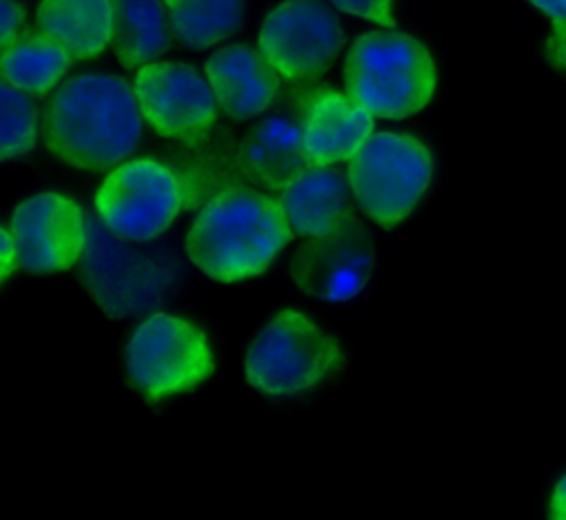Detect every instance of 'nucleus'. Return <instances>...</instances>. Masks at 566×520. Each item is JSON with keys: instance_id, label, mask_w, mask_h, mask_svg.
Instances as JSON below:
<instances>
[{"instance_id": "obj_1", "label": "nucleus", "mask_w": 566, "mask_h": 520, "mask_svg": "<svg viewBox=\"0 0 566 520\" xmlns=\"http://www.w3.org/2000/svg\"><path fill=\"white\" fill-rule=\"evenodd\" d=\"M139 102L126 80L80 73L66 80L44 108L42 133L51 153L84 170L124 162L142 133Z\"/></svg>"}, {"instance_id": "obj_2", "label": "nucleus", "mask_w": 566, "mask_h": 520, "mask_svg": "<svg viewBox=\"0 0 566 520\" xmlns=\"http://www.w3.org/2000/svg\"><path fill=\"white\" fill-rule=\"evenodd\" d=\"M294 230L279 199L234 186L214 195L188 232V257L208 277L230 283L265 272Z\"/></svg>"}, {"instance_id": "obj_3", "label": "nucleus", "mask_w": 566, "mask_h": 520, "mask_svg": "<svg viewBox=\"0 0 566 520\" xmlns=\"http://www.w3.org/2000/svg\"><path fill=\"white\" fill-rule=\"evenodd\" d=\"M345 89L374 117L402 119L429 104L436 66L416 38L400 31H371L349 46Z\"/></svg>"}, {"instance_id": "obj_4", "label": "nucleus", "mask_w": 566, "mask_h": 520, "mask_svg": "<svg viewBox=\"0 0 566 520\" xmlns=\"http://www.w3.org/2000/svg\"><path fill=\"white\" fill-rule=\"evenodd\" d=\"M347 177L365 215L382 228H394L416 208L431 179V153L398 133L371 135L349 159Z\"/></svg>"}, {"instance_id": "obj_5", "label": "nucleus", "mask_w": 566, "mask_h": 520, "mask_svg": "<svg viewBox=\"0 0 566 520\" xmlns=\"http://www.w3.org/2000/svg\"><path fill=\"white\" fill-rule=\"evenodd\" d=\"M338 365L340 347L336 339L296 310H281L245 354L250 385L272 396L305 392Z\"/></svg>"}, {"instance_id": "obj_6", "label": "nucleus", "mask_w": 566, "mask_h": 520, "mask_svg": "<svg viewBox=\"0 0 566 520\" xmlns=\"http://www.w3.org/2000/svg\"><path fill=\"white\" fill-rule=\"evenodd\" d=\"M126 370L130 383L148 398H166L203 383L214 361L206 334L195 323L155 314L130 336Z\"/></svg>"}, {"instance_id": "obj_7", "label": "nucleus", "mask_w": 566, "mask_h": 520, "mask_svg": "<svg viewBox=\"0 0 566 520\" xmlns=\"http://www.w3.org/2000/svg\"><path fill=\"white\" fill-rule=\"evenodd\" d=\"M181 184L159 162L135 159L117 166L95 195L97 212L126 241L159 237L181 210Z\"/></svg>"}, {"instance_id": "obj_8", "label": "nucleus", "mask_w": 566, "mask_h": 520, "mask_svg": "<svg viewBox=\"0 0 566 520\" xmlns=\"http://www.w3.org/2000/svg\"><path fill=\"white\" fill-rule=\"evenodd\" d=\"M340 46V22L318 0H285L265 18L259 35V51L290 84H314Z\"/></svg>"}, {"instance_id": "obj_9", "label": "nucleus", "mask_w": 566, "mask_h": 520, "mask_svg": "<svg viewBox=\"0 0 566 520\" xmlns=\"http://www.w3.org/2000/svg\"><path fill=\"white\" fill-rule=\"evenodd\" d=\"M314 84H292L279 93L245 135L239 148V166L254 181L272 190H283L312 164L305 128L307 113L314 97Z\"/></svg>"}, {"instance_id": "obj_10", "label": "nucleus", "mask_w": 566, "mask_h": 520, "mask_svg": "<svg viewBox=\"0 0 566 520\" xmlns=\"http://www.w3.org/2000/svg\"><path fill=\"white\" fill-rule=\"evenodd\" d=\"M135 95L144 119L161 137L201 144L214 126L212 86L188 64H144L135 75Z\"/></svg>"}, {"instance_id": "obj_11", "label": "nucleus", "mask_w": 566, "mask_h": 520, "mask_svg": "<svg viewBox=\"0 0 566 520\" xmlns=\"http://www.w3.org/2000/svg\"><path fill=\"white\" fill-rule=\"evenodd\" d=\"M371 268V235L356 219L310 237L290 263L296 285L323 301H347L356 297L367 283Z\"/></svg>"}, {"instance_id": "obj_12", "label": "nucleus", "mask_w": 566, "mask_h": 520, "mask_svg": "<svg viewBox=\"0 0 566 520\" xmlns=\"http://www.w3.org/2000/svg\"><path fill=\"white\" fill-rule=\"evenodd\" d=\"M9 230L18 266L35 274L69 270L80 259L86 239L82 208L57 193H40L22 201Z\"/></svg>"}, {"instance_id": "obj_13", "label": "nucleus", "mask_w": 566, "mask_h": 520, "mask_svg": "<svg viewBox=\"0 0 566 520\" xmlns=\"http://www.w3.org/2000/svg\"><path fill=\"white\" fill-rule=\"evenodd\" d=\"M206 77L217 106L234 119L265 113L281 93V73L261 51L232 44L206 62Z\"/></svg>"}, {"instance_id": "obj_14", "label": "nucleus", "mask_w": 566, "mask_h": 520, "mask_svg": "<svg viewBox=\"0 0 566 520\" xmlns=\"http://www.w3.org/2000/svg\"><path fill=\"white\" fill-rule=\"evenodd\" d=\"M349 177L329 164H314L281 193V206L292 230L301 237L329 232L352 219Z\"/></svg>"}, {"instance_id": "obj_15", "label": "nucleus", "mask_w": 566, "mask_h": 520, "mask_svg": "<svg viewBox=\"0 0 566 520\" xmlns=\"http://www.w3.org/2000/svg\"><path fill=\"white\" fill-rule=\"evenodd\" d=\"M374 131V115L349 95L329 86H316L305 128L312 164H336L349 159Z\"/></svg>"}, {"instance_id": "obj_16", "label": "nucleus", "mask_w": 566, "mask_h": 520, "mask_svg": "<svg viewBox=\"0 0 566 520\" xmlns=\"http://www.w3.org/2000/svg\"><path fill=\"white\" fill-rule=\"evenodd\" d=\"M38 24L73 60H88L111 42L113 0H42Z\"/></svg>"}, {"instance_id": "obj_17", "label": "nucleus", "mask_w": 566, "mask_h": 520, "mask_svg": "<svg viewBox=\"0 0 566 520\" xmlns=\"http://www.w3.org/2000/svg\"><path fill=\"white\" fill-rule=\"evenodd\" d=\"M111 46L126 69L144 66L170 46V20L164 0H113Z\"/></svg>"}, {"instance_id": "obj_18", "label": "nucleus", "mask_w": 566, "mask_h": 520, "mask_svg": "<svg viewBox=\"0 0 566 520\" xmlns=\"http://www.w3.org/2000/svg\"><path fill=\"white\" fill-rule=\"evenodd\" d=\"M73 58L42 31H24L2 49V77L24 93L42 95L64 75Z\"/></svg>"}, {"instance_id": "obj_19", "label": "nucleus", "mask_w": 566, "mask_h": 520, "mask_svg": "<svg viewBox=\"0 0 566 520\" xmlns=\"http://www.w3.org/2000/svg\"><path fill=\"white\" fill-rule=\"evenodd\" d=\"M170 29L181 44L203 51L232 35L243 20V0H164Z\"/></svg>"}, {"instance_id": "obj_20", "label": "nucleus", "mask_w": 566, "mask_h": 520, "mask_svg": "<svg viewBox=\"0 0 566 520\" xmlns=\"http://www.w3.org/2000/svg\"><path fill=\"white\" fill-rule=\"evenodd\" d=\"M2 97V159H13L33 148L38 113L33 102L7 80L0 86Z\"/></svg>"}, {"instance_id": "obj_21", "label": "nucleus", "mask_w": 566, "mask_h": 520, "mask_svg": "<svg viewBox=\"0 0 566 520\" xmlns=\"http://www.w3.org/2000/svg\"><path fill=\"white\" fill-rule=\"evenodd\" d=\"M340 11L354 13L358 18L394 27V13H391V0H332Z\"/></svg>"}, {"instance_id": "obj_22", "label": "nucleus", "mask_w": 566, "mask_h": 520, "mask_svg": "<svg viewBox=\"0 0 566 520\" xmlns=\"http://www.w3.org/2000/svg\"><path fill=\"white\" fill-rule=\"evenodd\" d=\"M546 58L553 66L566 71V20H553V31L546 42Z\"/></svg>"}, {"instance_id": "obj_23", "label": "nucleus", "mask_w": 566, "mask_h": 520, "mask_svg": "<svg viewBox=\"0 0 566 520\" xmlns=\"http://www.w3.org/2000/svg\"><path fill=\"white\" fill-rule=\"evenodd\" d=\"M2 49H7L15 38H18V29L24 20V7H20L13 0H2Z\"/></svg>"}, {"instance_id": "obj_24", "label": "nucleus", "mask_w": 566, "mask_h": 520, "mask_svg": "<svg viewBox=\"0 0 566 520\" xmlns=\"http://www.w3.org/2000/svg\"><path fill=\"white\" fill-rule=\"evenodd\" d=\"M0 243H2V252H0V261H2V268H0V279L4 281L13 268H18V257H15V243H13V237H11V230L2 228L0 230Z\"/></svg>"}, {"instance_id": "obj_25", "label": "nucleus", "mask_w": 566, "mask_h": 520, "mask_svg": "<svg viewBox=\"0 0 566 520\" xmlns=\"http://www.w3.org/2000/svg\"><path fill=\"white\" fill-rule=\"evenodd\" d=\"M551 516L557 520H566V476L555 485L551 498Z\"/></svg>"}, {"instance_id": "obj_26", "label": "nucleus", "mask_w": 566, "mask_h": 520, "mask_svg": "<svg viewBox=\"0 0 566 520\" xmlns=\"http://www.w3.org/2000/svg\"><path fill=\"white\" fill-rule=\"evenodd\" d=\"M553 20H566V0H531Z\"/></svg>"}]
</instances>
